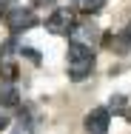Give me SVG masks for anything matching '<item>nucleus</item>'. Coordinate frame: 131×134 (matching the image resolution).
<instances>
[{
	"instance_id": "nucleus-1",
	"label": "nucleus",
	"mask_w": 131,
	"mask_h": 134,
	"mask_svg": "<svg viewBox=\"0 0 131 134\" xmlns=\"http://www.w3.org/2000/svg\"><path fill=\"white\" fill-rule=\"evenodd\" d=\"M66 66H69V77H71V80H86V77L91 74V69H94V52H91L88 46L71 43V46H69Z\"/></svg>"
},
{
	"instance_id": "nucleus-2",
	"label": "nucleus",
	"mask_w": 131,
	"mask_h": 134,
	"mask_svg": "<svg viewBox=\"0 0 131 134\" xmlns=\"http://www.w3.org/2000/svg\"><path fill=\"white\" fill-rule=\"evenodd\" d=\"M6 26L12 29L14 34L29 31L31 26H37V14H34L31 9H12V12L6 14Z\"/></svg>"
},
{
	"instance_id": "nucleus-3",
	"label": "nucleus",
	"mask_w": 131,
	"mask_h": 134,
	"mask_svg": "<svg viewBox=\"0 0 131 134\" xmlns=\"http://www.w3.org/2000/svg\"><path fill=\"white\" fill-rule=\"evenodd\" d=\"M71 26H74V12H69V9H57V12H52V17L46 20V29L52 34H69Z\"/></svg>"
},
{
	"instance_id": "nucleus-4",
	"label": "nucleus",
	"mask_w": 131,
	"mask_h": 134,
	"mask_svg": "<svg viewBox=\"0 0 131 134\" xmlns=\"http://www.w3.org/2000/svg\"><path fill=\"white\" fill-rule=\"evenodd\" d=\"M108 123H111L108 108H91L86 114V131L88 134H105L108 131Z\"/></svg>"
},
{
	"instance_id": "nucleus-5",
	"label": "nucleus",
	"mask_w": 131,
	"mask_h": 134,
	"mask_svg": "<svg viewBox=\"0 0 131 134\" xmlns=\"http://www.w3.org/2000/svg\"><path fill=\"white\" fill-rule=\"evenodd\" d=\"M0 80L3 83H14L17 80V66H14V60L9 57V52L0 54Z\"/></svg>"
},
{
	"instance_id": "nucleus-6",
	"label": "nucleus",
	"mask_w": 131,
	"mask_h": 134,
	"mask_svg": "<svg viewBox=\"0 0 131 134\" xmlns=\"http://www.w3.org/2000/svg\"><path fill=\"white\" fill-rule=\"evenodd\" d=\"M97 34H100V31H97L94 26H71V37H74V43H80V46L94 43Z\"/></svg>"
},
{
	"instance_id": "nucleus-7",
	"label": "nucleus",
	"mask_w": 131,
	"mask_h": 134,
	"mask_svg": "<svg viewBox=\"0 0 131 134\" xmlns=\"http://www.w3.org/2000/svg\"><path fill=\"white\" fill-rule=\"evenodd\" d=\"M111 49H114V52H128L131 49V23L126 29H123V31H120V34H117V37H114V40H111Z\"/></svg>"
},
{
	"instance_id": "nucleus-8",
	"label": "nucleus",
	"mask_w": 131,
	"mask_h": 134,
	"mask_svg": "<svg viewBox=\"0 0 131 134\" xmlns=\"http://www.w3.org/2000/svg\"><path fill=\"white\" fill-rule=\"evenodd\" d=\"M17 88L12 86V83H6V88H0V103L3 106H17Z\"/></svg>"
},
{
	"instance_id": "nucleus-9",
	"label": "nucleus",
	"mask_w": 131,
	"mask_h": 134,
	"mask_svg": "<svg viewBox=\"0 0 131 134\" xmlns=\"http://www.w3.org/2000/svg\"><path fill=\"white\" fill-rule=\"evenodd\" d=\"M105 0H80V12H86V14H97V12H103Z\"/></svg>"
},
{
	"instance_id": "nucleus-10",
	"label": "nucleus",
	"mask_w": 131,
	"mask_h": 134,
	"mask_svg": "<svg viewBox=\"0 0 131 134\" xmlns=\"http://www.w3.org/2000/svg\"><path fill=\"white\" fill-rule=\"evenodd\" d=\"M12 134H34V126H31L29 120H20V123L12 129Z\"/></svg>"
},
{
	"instance_id": "nucleus-11",
	"label": "nucleus",
	"mask_w": 131,
	"mask_h": 134,
	"mask_svg": "<svg viewBox=\"0 0 131 134\" xmlns=\"http://www.w3.org/2000/svg\"><path fill=\"white\" fill-rule=\"evenodd\" d=\"M123 106H126V97H111V108L114 111H123Z\"/></svg>"
},
{
	"instance_id": "nucleus-12",
	"label": "nucleus",
	"mask_w": 131,
	"mask_h": 134,
	"mask_svg": "<svg viewBox=\"0 0 131 134\" xmlns=\"http://www.w3.org/2000/svg\"><path fill=\"white\" fill-rule=\"evenodd\" d=\"M9 126V117H6V111H0V129H6Z\"/></svg>"
},
{
	"instance_id": "nucleus-13",
	"label": "nucleus",
	"mask_w": 131,
	"mask_h": 134,
	"mask_svg": "<svg viewBox=\"0 0 131 134\" xmlns=\"http://www.w3.org/2000/svg\"><path fill=\"white\" fill-rule=\"evenodd\" d=\"M34 3H40V6H43V3H52V0H34Z\"/></svg>"
},
{
	"instance_id": "nucleus-14",
	"label": "nucleus",
	"mask_w": 131,
	"mask_h": 134,
	"mask_svg": "<svg viewBox=\"0 0 131 134\" xmlns=\"http://www.w3.org/2000/svg\"><path fill=\"white\" fill-rule=\"evenodd\" d=\"M0 14H3V3H0Z\"/></svg>"
}]
</instances>
